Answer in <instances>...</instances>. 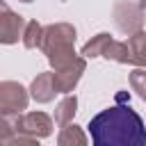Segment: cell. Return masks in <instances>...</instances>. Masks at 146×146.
<instances>
[{
  "label": "cell",
  "instance_id": "52a82bcc",
  "mask_svg": "<svg viewBox=\"0 0 146 146\" xmlns=\"http://www.w3.org/2000/svg\"><path fill=\"white\" fill-rule=\"evenodd\" d=\"M87 71V57H78L71 66H66V68H62V71H52L55 73V82H57V89H59V94H73V89L78 87V82H80V78H82V73Z\"/></svg>",
  "mask_w": 146,
  "mask_h": 146
},
{
  "label": "cell",
  "instance_id": "9a60e30c",
  "mask_svg": "<svg viewBox=\"0 0 146 146\" xmlns=\"http://www.w3.org/2000/svg\"><path fill=\"white\" fill-rule=\"evenodd\" d=\"M128 80H130V89H132L139 98L146 100V66H137V68H132L130 75H128Z\"/></svg>",
  "mask_w": 146,
  "mask_h": 146
},
{
  "label": "cell",
  "instance_id": "8fae6325",
  "mask_svg": "<svg viewBox=\"0 0 146 146\" xmlns=\"http://www.w3.org/2000/svg\"><path fill=\"white\" fill-rule=\"evenodd\" d=\"M110 41H112V34L110 32H98L96 36H91L84 46H82V57H87V59H96V57H103L105 55V48L110 46Z\"/></svg>",
  "mask_w": 146,
  "mask_h": 146
},
{
  "label": "cell",
  "instance_id": "44dd1931",
  "mask_svg": "<svg viewBox=\"0 0 146 146\" xmlns=\"http://www.w3.org/2000/svg\"><path fill=\"white\" fill-rule=\"evenodd\" d=\"M62 2H64V0H62Z\"/></svg>",
  "mask_w": 146,
  "mask_h": 146
},
{
  "label": "cell",
  "instance_id": "8992f818",
  "mask_svg": "<svg viewBox=\"0 0 146 146\" xmlns=\"http://www.w3.org/2000/svg\"><path fill=\"white\" fill-rule=\"evenodd\" d=\"M25 25H27V21L21 14H16L14 9H9L7 5H2V11H0V43L11 46L18 39H23Z\"/></svg>",
  "mask_w": 146,
  "mask_h": 146
},
{
  "label": "cell",
  "instance_id": "e0dca14e",
  "mask_svg": "<svg viewBox=\"0 0 146 146\" xmlns=\"http://www.w3.org/2000/svg\"><path fill=\"white\" fill-rule=\"evenodd\" d=\"M0 128H2V144H5L7 139H11V137L18 132V128H16V116H2Z\"/></svg>",
  "mask_w": 146,
  "mask_h": 146
},
{
  "label": "cell",
  "instance_id": "5bb4252c",
  "mask_svg": "<svg viewBox=\"0 0 146 146\" xmlns=\"http://www.w3.org/2000/svg\"><path fill=\"white\" fill-rule=\"evenodd\" d=\"M43 30H46V25H41L39 21H27V25H25V32H23V46L27 48V50H34V48H41V43H43Z\"/></svg>",
  "mask_w": 146,
  "mask_h": 146
},
{
  "label": "cell",
  "instance_id": "7a4b0ae2",
  "mask_svg": "<svg viewBox=\"0 0 146 146\" xmlns=\"http://www.w3.org/2000/svg\"><path fill=\"white\" fill-rule=\"evenodd\" d=\"M75 27L71 23H50L43 30V43L41 50L52 66V71H62L71 66L80 55L75 52Z\"/></svg>",
  "mask_w": 146,
  "mask_h": 146
},
{
  "label": "cell",
  "instance_id": "4fadbf2b",
  "mask_svg": "<svg viewBox=\"0 0 146 146\" xmlns=\"http://www.w3.org/2000/svg\"><path fill=\"white\" fill-rule=\"evenodd\" d=\"M103 57H105L107 62H116V64H132L128 41H116V39H112L110 46L105 48V55H103Z\"/></svg>",
  "mask_w": 146,
  "mask_h": 146
},
{
  "label": "cell",
  "instance_id": "ffe728a7",
  "mask_svg": "<svg viewBox=\"0 0 146 146\" xmlns=\"http://www.w3.org/2000/svg\"><path fill=\"white\" fill-rule=\"evenodd\" d=\"M18 2H34V0H18Z\"/></svg>",
  "mask_w": 146,
  "mask_h": 146
},
{
  "label": "cell",
  "instance_id": "6da1fadb",
  "mask_svg": "<svg viewBox=\"0 0 146 146\" xmlns=\"http://www.w3.org/2000/svg\"><path fill=\"white\" fill-rule=\"evenodd\" d=\"M91 146H146L144 119L130 107V103H116L100 110L87 125Z\"/></svg>",
  "mask_w": 146,
  "mask_h": 146
},
{
  "label": "cell",
  "instance_id": "5b68a950",
  "mask_svg": "<svg viewBox=\"0 0 146 146\" xmlns=\"http://www.w3.org/2000/svg\"><path fill=\"white\" fill-rule=\"evenodd\" d=\"M52 123H55V119H50L46 112H23V114L16 116L18 132L36 137V139L50 137L52 135Z\"/></svg>",
  "mask_w": 146,
  "mask_h": 146
},
{
  "label": "cell",
  "instance_id": "2e32d148",
  "mask_svg": "<svg viewBox=\"0 0 146 146\" xmlns=\"http://www.w3.org/2000/svg\"><path fill=\"white\" fill-rule=\"evenodd\" d=\"M5 146H41L36 137H30V135H23V132H16L11 139L5 141Z\"/></svg>",
  "mask_w": 146,
  "mask_h": 146
},
{
  "label": "cell",
  "instance_id": "277c9868",
  "mask_svg": "<svg viewBox=\"0 0 146 146\" xmlns=\"http://www.w3.org/2000/svg\"><path fill=\"white\" fill-rule=\"evenodd\" d=\"M30 89H25L16 80H2L0 82V114L2 116H18L27 110L30 103Z\"/></svg>",
  "mask_w": 146,
  "mask_h": 146
},
{
  "label": "cell",
  "instance_id": "d6986e66",
  "mask_svg": "<svg viewBox=\"0 0 146 146\" xmlns=\"http://www.w3.org/2000/svg\"><path fill=\"white\" fill-rule=\"evenodd\" d=\"M139 5H141V7H144V9H146V0H139Z\"/></svg>",
  "mask_w": 146,
  "mask_h": 146
},
{
  "label": "cell",
  "instance_id": "9c48e42d",
  "mask_svg": "<svg viewBox=\"0 0 146 146\" xmlns=\"http://www.w3.org/2000/svg\"><path fill=\"white\" fill-rule=\"evenodd\" d=\"M75 112H78V96H75V94H66V96L57 103L52 119H55L57 125H66V123H73Z\"/></svg>",
  "mask_w": 146,
  "mask_h": 146
},
{
  "label": "cell",
  "instance_id": "30bf717a",
  "mask_svg": "<svg viewBox=\"0 0 146 146\" xmlns=\"http://www.w3.org/2000/svg\"><path fill=\"white\" fill-rule=\"evenodd\" d=\"M57 146H89V141L80 125L66 123V125H62V130L57 135Z\"/></svg>",
  "mask_w": 146,
  "mask_h": 146
},
{
  "label": "cell",
  "instance_id": "ba28073f",
  "mask_svg": "<svg viewBox=\"0 0 146 146\" xmlns=\"http://www.w3.org/2000/svg\"><path fill=\"white\" fill-rule=\"evenodd\" d=\"M59 94V89H57V82H55V73L52 71H43V73H39L34 80H32V84H30V96L36 100V103H50L55 96Z\"/></svg>",
  "mask_w": 146,
  "mask_h": 146
},
{
  "label": "cell",
  "instance_id": "ac0fdd59",
  "mask_svg": "<svg viewBox=\"0 0 146 146\" xmlns=\"http://www.w3.org/2000/svg\"><path fill=\"white\" fill-rule=\"evenodd\" d=\"M116 103H130V94L128 91H119L116 94Z\"/></svg>",
  "mask_w": 146,
  "mask_h": 146
},
{
  "label": "cell",
  "instance_id": "7c38bea8",
  "mask_svg": "<svg viewBox=\"0 0 146 146\" xmlns=\"http://www.w3.org/2000/svg\"><path fill=\"white\" fill-rule=\"evenodd\" d=\"M128 48L135 66H146V32L139 30L128 36Z\"/></svg>",
  "mask_w": 146,
  "mask_h": 146
},
{
  "label": "cell",
  "instance_id": "3957f363",
  "mask_svg": "<svg viewBox=\"0 0 146 146\" xmlns=\"http://www.w3.org/2000/svg\"><path fill=\"white\" fill-rule=\"evenodd\" d=\"M146 9L139 5V2H132V0H119L114 2L112 7V18H114V25L121 34H135L139 30H144V14Z\"/></svg>",
  "mask_w": 146,
  "mask_h": 146
}]
</instances>
